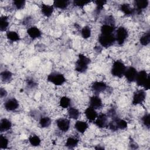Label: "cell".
<instances>
[{
    "label": "cell",
    "instance_id": "37",
    "mask_svg": "<svg viewBox=\"0 0 150 150\" xmlns=\"http://www.w3.org/2000/svg\"><path fill=\"white\" fill-rule=\"evenodd\" d=\"M8 145V139L4 135L0 136V148L1 149H6Z\"/></svg>",
    "mask_w": 150,
    "mask_h": 150
},
{
    "label": "cell",
    "instance_id": "42",
    "mask_svg": "<svg viewBox=\"0 0 150 150\" xmlns=\"http://www.w3.org/2000/svg\"><path fill=\"white\" fill-rule=\"evenodd\" d=\"M95 149H104L103 147H100V146H97V147H95Z\"/></svg>",
    "mask_w": 150,
    "mask_h": 150
},
{
    "label": "cell",
    "instance_id": "23",
    "mask_svg": "<svg viewBox=\"0 0 150 150\" xmlns=\"http://www.w3.org/2000/svg\"><path fill=\"white\" fill-rule=\"evenodd\" d=\"M79 140L74 137H69L67 139L65 146L70 149H73L76 147L79 144Z\"/></svg>",
    "mask_w": 150,
    "mask_h": 150
},
{
    "label": "cell",
    "instance_id": "3",
    "mask_svg": "<svg viewBox=\"0 0 150 150\" xmlns=\"http://www.w3.org/2000/svg\"><path fill=\"white\" fill-rule=\"evenodd\" d=\"M126 69L125 64L121 61L116 60L113 63L111 73L112 76L121 78L124 76Z\"/></svg>",
    "mask_w": 150,
    "mask_h": 150
},
{
    "label": "cell",
    "instance_id": "1",
    "mask_svg": "<svg viewBox=\"0 0 150 150\" xmlns=\"http://www.w3.org/2000/svg\"><path fill=\"white\" fill-rule=\"evenodd\" d=\"M90 62L91 60L90 58L83 54H79L78 59L76 62L75 70L80 73H85L87 71Z\"/></svg>",
    "mask_w": 150,
    "mask_h": 150
},
{
    "label": "cell",
    "instance_id": "10",
    "mask_svg": "<svg viewBox=\"0 0 150 150\" xmlns=\"http://www.w3.org/2000/svg\"><path fill=\"white\" fill-rule=\"evenodd\" d=\"M107 87V84L103 81H94L91 84V90L96 94H99L104 91Z\"/></svg>",
    "mask_w": 150,
    "mask_h": 150
},
{
    "label": "cell",
    "instance_id": "19",
    "mask_svg": "<svg viewBox=\"0 0 150 150\" xmlns=\"http://www.w3.org/2000/svg\"><path fill=\"white\" fill-rule=\"evenodd\" d=\"M88 124L82 121H77L74 124V128L80 133L83 134L88 128Z\"/></svg>",
    "mask_w": 150,
    "mask_h": 150
},
{
    "label": "cell",
    "instance_id": "31",
    "mask_svg": "<svg viewBox=\"0 0 150 150\" xmlns=\"http://www.w3.org/2000/svg\"><path fill=\"white\" fill-rule=\"evenodd\" d=\"M29 141L31 145L33 146H38L40 144L41 140L40 138L36 135H30L29 138Z\"/></svg>",
    "mask_w": 150,
    "mask_h": 150
},
{
    "label": "cell",
    "instance_id": "27",
    "mask_svg": "<svg viewBox=\"0 0 150 150\" xmlns=\"http://www.w3.org/2000/svg\"><path fill=\"white\" fill-rule=\"evenodd\" d=\"M8 17L6 16H2L0 18V30L1 31H5L9 26V22L8 21Z\"/></svg>",
    "mask_w": 150,
    "mask_h": 150
},
{
    "label": "cell",
    "instance_id": "24",
    "mask_svg": "<svg viewBox=\"0 0 150 150\" xmlns=\"http://www.w3.org/2000/svg\"><path fill=\"white\" fill-rule=\"evenodd\" d=\"M69 4V1H61V0H56L53 2V6L56 8L64 9H66Z\"/></svg>",
    "mask_w": 150,
    "mask_h": 150
},
{
    "label": "cell",
    "instance_id": "15",
    "mask_svg": "<svg viewBox=\"0 0 150 150\" xmlns=\"http://www.w3.org/2000/svg\"><path fill=\"white\" fill-rule=\"evenodd\" d=\"M27 33L33 39L40 38L42 35L41 31L36 26H32L28 28L27 30Z\"/></svg>",
    "mask_w": 150,
    "mask_h": 150
},
{
    "label": "cell",
    "instance_id": "29",
    "mask_svg": "<svg viewBox=\"0 0 150 150\" xmlns=\"http://www.w3.org/2000/svg\"><path fill=\"white\" fill-rule=\"evenodd\" d=\"M139 42L142 46H146L150 42V32L148 30L139 39Z\"/></svg>",
    "mask_w": 150,
    "mask_h": 150
},
{
    "label": "cell",
    "instance_id": "6",
    "mask_svg": "<svg viewBox=\"0 0 150 150\" xmlns=\"http://www.w3.org/2000/svg\"><path fill=\"white\" fill-rule=\"evenodd\" d=\"M128 33L127 30L123 26L119 27L115 35V39L119 45H122L128 38Z\"/></svg>",
    "mask_w": 150,
    "mask_h": 150
},
{
    "label": "cell",
    "instance_id": "7",
    "mask_svg": "<svg viewBox=\"0 0 150 150\" xmlns=\"http://www.w3.org/2000/svg\"><path fill=\"white\" fill-rule=\"evenodd\" d=\"M146 93L143 90H139L134 93L132 103L133 105H138L141 104L146 98Z\"/></svg>",
    "mask_w": 150,
    "mask_h": 150
},
{
    "label": "cell",
    "instance_id": "35",
    "mask_svg": "<svg viewBox=\"0 0 150 150\" xmlns=\"http://www.w3.org/2000/svg\"><path fill=\"white\" fill-rule=\"evenodd\" d=\"M13 4L17 9H21L25 5V1L24 0H15L13 1Z\"/></svg>",
    "mask_w": 150,
    "mask_h": 150
},
{
    "label": "cell",
    "instance_id": "41",
    "mask_svg": "<svg viewBox=\"0 0 150 150\" xmlns=\"http://www.w3.org/2000/svg\"><path fill=\"white\" fill-rule=\"evenodd\" d=\"M6 95H7L6 91L3 88H1V89H0V97H1V98H3L4 97H6Z\"/></svg>",
    "mask_w": 150,
    "mask_h": 150
},
{
    "label": "cell",
    "instance_id": "30",
    "mask_svg": "<svg viewBox=\"0 0 150 150\" xmlns=\"http://www.w3.org/2000/svg\"><path fill=\"white\" fill-rule=\"evenodd\" d=\"M52 123L51 119L48 117H43L40 118L39 124L42 128H46L50 125Z\"/></svg>",
    "mask_w": 150,
    "mask_h": 150
},
{
    "label": "cell",
    "instance_id": "9",
    "mask_svg": "<svg viewBox=\"0 0 150 150\" xmlns=\"http://www.w3.org/2000/svg\"><path fill=\"white\" fill-rule=\"evenodd\" d=\"M137 73L138 71L134 67H129L128 68L126 69L124 76L128 82L132 83L135 81Z\"/></svg>",
    "mask_w": 150,
    "mask_h": 150
},
{
    "label": "cell",
    "instance_id": "17",
    "mask_svg": "<svg viewBox=\"0 0 150 150\" xmlns=\"http://www.w3.org/2000/svg\"><path fill=\"white\" fill-rule=\"evenodd\" d=\"M54 10V6L52 5H46L45 4H42L41 5V12L43 15L46 17H50Z\"/></svg>",
    "mask_w": 150,
    "mask_h": 150
},
{
    "label": "cell",
    "instance_id": "36",
    "mask_svg": "<svg viewBox=\"0 0 150 150\" xmlns=\"http://www.w3.org/2000/svg\"><path fill=\"white\" fill-rule=\"evenodd\" d=\"M142 122L143 123V124L147 127L148 128H149L150 127V115L149 114L147 113L146 114H145L141 118Z\"/></svg>",
    "mask_w": 150,
    "mask_h": 150
},
{
    "label": "cell",
    "instance_id": "2",
    "mask_svg": "<svg viewBox=\"0 0 150 150\" xmlns=\"http://www.w3.org/2000/svg\"><path fill=\"white\" fill-rule=\"evenodd\" d=\"M135 81L138 86H143L145 90L149 88V76L145 70H141L138 72Z\"/></svg>",
    "mask_w": 150,
    "mask_h": 150
},
{
    "label": "cell",
    "instance_id": "28",
    "mask_svg": "<svg viewBox=\"0 0 150 150\" xmlns=\"http://www.w3.org/2000/svg\"><path fill=\"white\" fill-rule=\"evenodd\" d=\"M6 38L11 42H16L20 40L19 35L15 31H8L6 33Z\"/></svg>",
    "mask_w": 150,
    "mask_h": 150
},
{
    "label": "cell",
    "instance_id": "12",
    "mask_svg": "<svg viewBox=\"0 0 150 150\" xmlns=\"http://www.w3.org/2000/svg\"><path fill=\"white\" fill-rule=\"evenodd\" d=\"M94 123L97 127L100 128L107 127L108 125L107 116L105 114H100L95 120Z\"/></svg>",
    "mask_w": 150,
    "mask_h": 150
},
{
    "label": "cell",
    "instance_id": "21",
    "mask_svg": "<svg viewBox=\"0 0 150 150\" xmlns=\"http://www.w3.org/2000/svg\"><path fill=\"white\" fill-rule=\"evenodd\" d=\"M115 27L114 25L103 24L101 27V34H112Z\"/></svg>",
    "mask_w": 150,
    "mask_h": 150
},
{
    "label": "cell",
    "instance_id": "5",
    "mask_svg": "<svg viewBox=\"0 0 150 150\" xmlns=\"http://www.w3.org/2000/svg\"><path fill=\"white\" fill-rule=\"evenodd\" d=\"M47 80L56 86H60L66 81V79L63 74L57 72H53L48 75Z\"/></svg>",
    "mask_w": 150,
    "mask_h": 150
},
{
    "label": "cell",
    "instance_id": "33",
    "mask_svg": "<svg viewBox=\"0 0 150 150\" xmlns=\"http://www.w3.org/2000/svg\"><path fill=\"white\" fill-rule=\"evenodd\" d=\"M81 34L84 39H88L91 36V29L88 26H85L83 27L81 31Z\"/></svg>",
    "mask_w": 150,
    "mask_h": 150
},
{
    "label": "cell",
    "instance_id": "16",
    "mask_svg": "<svg viewBox=\"0 0 150 150\" xmlns=\"http://www.w3.org/2000/svg\"><path fill=\"white\" fill-rule=\"evenodd\" d=\"M134 4L136 6V11L138 14H139L142 10L147 8L149 2L148 0H135L134 1Z\"/></svg>",
    "mask_w": 150,
    "mask_h": 150
},
{
    "label": "cell",
    "instance_id": "13",
    "mask_svg": "<svg viewBox=\"0 0 150 150\" xmlns=\"http://www.w3.org/2000/svg\"><path fill=\"white\" fill-rule=\"evenodd\" d=\"M84 114L86 115V118H87V120L89 121H95V120L96 119V118L97 117V113L96 111V109H94V108L89 106L88 107H87L85 111H84Z\"/></svg>",
    "mask_w": 150,
    "mask_h": 150
},
{
    "label": "cell",
    "instance_id": "4",
    "mask_svg": "<svg viewBox=\"0 0 150 150\" xmlns=\"http://www.w3.org/2000/svg\"><path fill=\"white\" fill-rule=\"evenodd\" d=\"M116 41L115 36L112 34H100L98 38V42L101 46L107 48L113 45Z\"/></svg>",
    "mask_w": 150,
    "mask_h": 150
},
{
    "label": "cell",
    "instance_id": "32",
    "mask_svg": "<svg viewBox=\"0 0 150 150\" xmlns=\"http://www.w3.org/2000/svg\"><path fill=\"white\" fill-rule=\"evenodd\" d=\"M70 103H71V100L70 99L66 97V96H63L62 97L60 100V101H59V104H60V105L63 108H68L70 105Z\"/></svg>",
    "mask_w": 150,
    "mask_h": 150
},
{
    "label": "cell",
    "instance_id": "22",
    "mask_svg": "<svg viewBox=\"0 0 150 150\" xmlns=\"http://www.w3.org/2000/svg\"><path fill=\"white\" fill-rule=\"evenodd\" d=\"M120 9L122 11L125 15H131L134 13L135 10L131 8L129 4H123L120 5Z\"/></svg>",
    "mask_w": 150,
    "mask_h": 150
},
{
    "label": "cell",
    "instance_id": "38",
    "mask_svg": "<svg viewBox=\"0 0 150 150\" xmlns=\"http://www.w3.org/2000/svg\"><path fill=\"white\" fill-rule=\"evenodd\" d=\"M90 1H84V0H74L73 1V5L76 6L83 8L86 5L89 4Z\"/></svg>",
    "mask_w": 150,
    "mask_h": 150
},
{
    "label": "cell",
    "instance_id": "25",
    "mask_svg": "<svg viewBox=\"0 0 150 150\" xmlns=\"http://www.w3.org/2000/svg\"><path fill=\"white\" fill-rule=\"evenodd\" d=\"M1 78L3 82H9L12 78V73L9 70H4L1 73Z\"/></svg>",
    "mask_w": 150,
    "mask_h": 150
},
{
    "label": "cell",
    "instance_id": "39",
    "mask_svg": "<svg viewBox=\"0 0 150 150\" xmlns=\"http://www.w3.org/2000/svg\"><path fill=\"white\" fill-rule=\"evenodd\" d=\"M26 84L27 86L29 88H35L37 86L38 84L36 83V81L32 78H28L26 80Z\"/></svg>",
    "mask_w": 150,
    "mask_h": 150
},
{
    "label": "cell",
    "instance_id": "20",
    "mask_svg": "<svg viewBox=\"0 0 150 150\" xmlns=\"http://www.w3.org/2000/svg\"><path fill=\"white\" fill-rule=\"evenodd\" d=\"M112 121L114 122L116 127H117L118 129H125L127 128V122L126 121L119 118L118 117L115 116V117L112 118Z\"/></svg>",
    "mask_w": 150,
    "mask_h": 150
},
{
    "label": "cell",
    "instance_id": "11",
    "mask_svg": "<svg viewBox=\"0 0 150 150\" xmlns=\"http://www.w3.org/2000/svg\"><path fill=\"white\" fill-rule=\"evenodd\" d=\"M56 124L60 131L63 132H67L70 128V122L69 120L67 118H61L56 121Z\"/></svg>",
    "mask_w": 150,
    "mask_h": 150
},
{
    "label": "cell",
    "instance_id": "40",
    "mask_svg": "<svg viewBox=\"0 0 150 150\" xmlns=\"http://www.w3.org/2000/svg\"><path fill=\"white\" fill-rule=\"evenodd\" d=\"M115 21L112 16L109 15L107 16L105 18V21L104 24H108V25H114Z\"/></svg>",
    "mask_w": 150,
    "mask_h": 150
},
{
    "label": "cell",
    "instance_id": "14",
    "mask_svg": "<svg viewBox=\"0 0 150 150\" xmlns=\"http://www.w3.org/2000/svg\"><path fill=\"white\" fill-rule=\"evenodd\" d=\"M90 106L94 109H100L103 106L101 98L97 96H93L90 99Z\"/></svg>",
    "mask_w": 150,
    "mask_h": 150
},
{
    "label": "cell",
    "instance_id": "8",
    "mask_svg": "<svg viewBox=\"0 0 150 150\" xmlns=\"http://www.w3.org/2000/svg\"><path fill=\"white\" fill-rule=\"evenodd\" d=\"M19 107L18 100L15 98H10L4 103V107L8 111H13L16 110Z\"/></svg>",
    "mask_w": 150,
    "mask_h": 150
},
{
    "label": "cell",
    "instance_id": "18",
    "mask_svg": "<svg viewBox=\"0 0 150 150\" xmlns=\"http://www.w3.org/2000/svg\"><path fill=\"white\" fill-rule=\"evenodd\" d=\"M12 127V123L11 122L6 119V118H2L0 122V131L1 132H5L9 130Z\"/></svg>",
    "mask_w": 150,
    "mask_h": 150
},
{
    "label": "cell",
    "instance_id": "34",
    "mask_svg": "<svg viewBox=\"0 0 150 150\" xmlns=\"http://www.w3.org/2000/svg\"><path fill=\"white\" fill-rule=\"evenodd\" d=\"M94 2L96 5V11L97 13H100L103 10L104 5L107 3V1L105 0H97Z\"/></svg>",
    "mask_w": 150,
    "mask_h": 150
},
{
    "label": "cell",
    "instance_id": "26",
    "mask_svg": "<svg viewBox=\"0 0 150 150\" xmlns=\"http://www.w3.org/2000/svg\"><path fill=\"white\" fill-rule=\"evenodd\" d=\"M80 111L75 107H70L68 110V115L70 118L77 120L80 116Z\"/></svg>",
    "mask_w": 150,
    "mask_h": 150
}]
</instances>
